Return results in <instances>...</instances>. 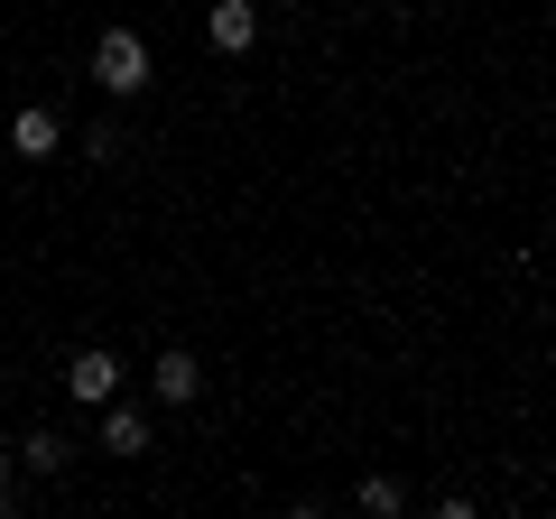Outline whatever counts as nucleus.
<instances>
[{
	"instance_id": "1",
	"label": "nucleus",
	"mask_w": 556,
	"mask_h": 519,
	"mask_svg": "<svg viewBox=\"0 0 556 519\" xmlns=\"http://www.w3.org/2000/svg\"><path fill=\"white\" fill-rule=\"evenodd\" d=\"M93 84L102 93H139V84H149V47H139L130 28H102L93 38Z\"/></svg>"
},
{
	"instance_id": "2",
	"label": "nucleus",
	"mask_w": 556,
	"mask_h": 519,
	"mask_svg": "<svg viewBox=\"0 0 556 519\" xmlns=\"http://www.w3.org/2000/svg\"><path fill=\"white\" fill-rule=\"evenodd\" d=\"M65 400H75V408H102V400H121V362L102 353V343H84V353L65 362Z\"/></svg>"
},
{
	"instance_id": "3",
	"label": "nucleus",
	"mask_w": 556,
	"mask_h": 519,
	"mask_svg": "<svg viewBox=\"0 0 556 519\" xmlns=\"http://www.w3.org/2000/svg\"><path fill=\"white\" fill-rule=\"evenodd\" d=\"M204 38H214L223 56H251L260 47V0H214V10H204Z\"/></svg>"
},
{
	"instance_id": "4",
	"label": "nucleus",
	"mask_w": 556,
	"mask_h": 519,
	"mask_svg": "<svg viewBox=\"0 0 556 519\" xmlns=\"http://www.w3.org/2000/svg\"><path fill=\"white\" fill-rule=\"evenodd\" d=\"M149 390H159L167 408H195V400H204V362H195V353H159V371H149Z\"/></svg>"
},
{
	"instance_id": "5",
	"label": "nucleus",
	"mask_w": 556,
	"mask_h": 519,
	"mask_svg": "<svg viewBox=\"0 0 556 519\" xmlns=\"http://www.w3.org/2000/svg\"><path fill=\"white\" fill-rule=\"evenodd\" d=\"M56 140H65V121L47 112V102H28V112L10 121V149H20V159H56Z\"/></svg>"
},
{
	"instance_id": "6",
	"label": "nucleus",
	"mask_w": 556,
	"mask_h": 519,
	"mask_svg": "<svg viewBox=\"0 0 556 519\" xmlns=\"http://www.w3.org/2000/svg\"><path fill=\"white\" fill-rule=\"evenodd\" d=\"M102 455H149V418L102 400Z\"/></svg>"
},
{
	"instance_id": "7",
	"label": "nucleus",
	"mask_w": 556,
	"mask_h": 519,
	"mask_svg": "<svg viewBox=\"0 0 556 519\" xmlns=\"http://www.w3.org/2000/svg\"><path fill=\"white\" fill-rule=\"evenodd\" d=\"M20 464H28V473H38V482H47V473H65V464H75V445H65V436H56V427H38V436H28V445H20Z\"/></svg>"
},
{
	"instance_id": "8",
	"label": "nucleus",
	"mask_w": 556,
	"mask_h": 519,
	"mask_svg": "<svg viewBox=\"0 0 556 519\" xmlns=\"http://www.w3.org/2000/svg\"><path fill=\"white\" fill-rule=\"evenodd\" d=\"M353 501H362V510H371V519H390V510H399V482H390V473H371V482H362Z\"/></svg>"
},
{
	"instance_id": "9",
	"label": "nucleus",
	"mask_w": 556,
	"mask_h": 519,
	"mask_svg": "<svg viewBox=\"0 0 556 519\" xmlns=\"http://www.w3.org/2000/svg\"><path fill=\"white\" fill-rule=\"evenodd\" d=\"M10 464H20V445H0V482H10Z\"/></svg>"
},
{
	"instance_id": "10",
	"label": "nucleus",
	"mask_w": 556,
	"mask_h": 519,
	"mask_svg": "<svg viewBox=\"0 0 556 519\" xmlns=\"http://www.w3.org/2000/svg\"><path fill=\"white\" fill-rule=\"evenodd\" d=\"M278 10H298V0H278Z\"/></svg>"
}]
</instances>
